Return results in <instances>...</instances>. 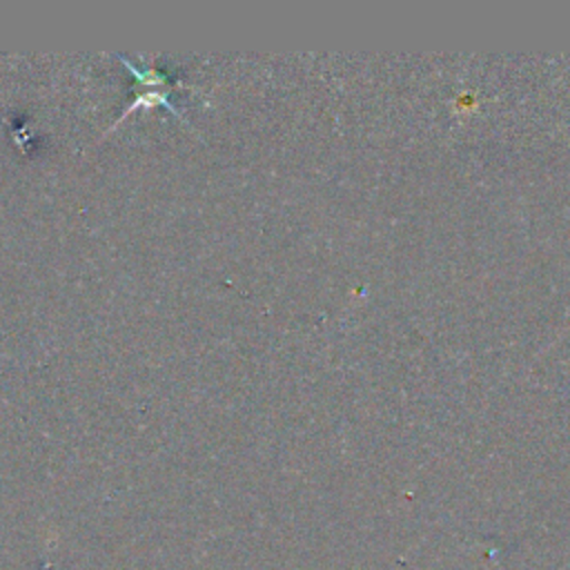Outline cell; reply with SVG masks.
Returning <instances> with one entry per match:
<instances>
[{
	"instance_id": "6da1fadb",
	"label": "cell",
	"mask_w": 570,
	"mask_h": 570,
	"mask_svg": "<svg viewBox=\"0 0 570 570\" xmlns=\"http://www.w3.org/2000/svg\"><path fill=\"white\" fill-rule=\"evenodd\" d=\"M169 94H171V85H169V87H136V96H134V100L122 109V114L114 120V125H111L105 134H109L111 129H116V127L122 122V118H125V116H129V114H134V111H138V109L165 107V109H167V111H171L174 116L183 118V114L171 105Z\"/></svg>"
}]
</instances>
